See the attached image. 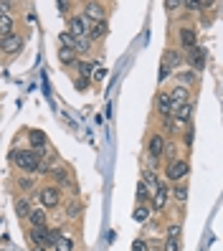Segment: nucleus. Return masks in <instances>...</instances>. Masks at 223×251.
<instances>
[{
    "label": "nucleus",
    "mask_w": 223,
    "mask_h": 251,
    "mask_svg": "<svg viewBox=\"0 0 223 251\" xmlns=\"http://www.w3.org/2000/svg\"><path fill=\"white\" fill-rule=\"evenodd\" d=\"M89 28H92V23H89V21L81 16V13H79V16H71V18L66 21V33L74 36L76 41L89 36Z\"/></svg>",
    "instance_id": "3"
},
{
    "label": "nucleus",
    "mask_w": 223,
    "mask_h": 251,
    "mask_svg": "<svg viewBox=\"0 0 223 251\" xmlns=\"http://www.w3.org/2000/svg\"><path fill=\"white\" fill-rule=\"evenodd\" d=\"M33 251H49V249H41V246H36V249H33Z\"/></svg>",
    "instance_id": "45"
},
{
    "label": "nucleus",
    "mask_w": 223,
    "mask_h": 251,
    "mask_svg": "<svg viewBox=\"0 0 223 251\" xmlns=\"http://www.w3.org/2000/svg\"><path fill=\"white\" fill-rule=\"evenodd\" d=\"M142 183L147 185V190H150V193H155V190L160 188V180H157V175H155L152 170H145V178H142Z\"/></svg>",
    "instance_id": "22"
},
{
    "label": "nucleus",
    "mask_w": 223,
    "mask_h": 251,
    "mask_svg": "<svg viewBox=\"0 0 223 251\" xmlns=\"http://www.w3.org/2000/svg\"><path fill=\"white\" fill-rule=\"evenodd\" d=\"M89 46H92V41H89V38H79V41H76V49H74V51L84 53V51H89Z\"/></svg>",
    "instance_id": "34"
},
{
    "label": "nucleus",
    "mask_w": 223,
    "mask_h": 251,
    "mask_svg": "<svg viewBox=\"0 0 223 251\" xmlns=\"http://www.w3.org/2000/svg\"><path fill=\"white\" fill-rule=\"evenodd\" d=\"M107 31H109V25H107V21H101V23H92V28H89V41H101L104 36H107Z\"/></svg>",
    "instance_id": "19"
},
{
    "label": "nucleus",
    "mask_w": 223,
    "mask_h": 251,
    "mask_svg": "<svg viewBox=\"0 0 223 251\" xmlns=\"http://www.w3.org/2000/svg\"><path fill=\"white\" fill-rule=\"evenodd\" d=\"M183 61H185V56H183L180 49H165V56H162V66H168V69L173 71V69H177V66H183Z\"/></svg>",
    "instance_id": "10"
},
{
    "label": "nucleus",
    "mask_w": 223,
    "mask_h": 251,
    "mask_svg": "<svg viewBox=\"0 0 223 251\" xmlns=\"http://www.w3.org/2000/svg\"><path fill=\"white\" fill-rule=\"evenodd\" d=\"M56 8L61 10L64 16H69V10H71V3H69V0H58V3H56Z\"/></svg>",
    "instance_id": "39"
},
{
    "label": "nucleus",
    "mask_w": 223,
    "mask_h": 251,
    "mask_svg": "<svg viewBox=\"0 0 223 251\" xmlns=\"http://www.w3.org/2000/svg\"><path fill=\"white\" fill-rule=\"evenodd\" d=\"M81 213H84V208H81L79 201H71V203L66 205V216H69V218H79Z\"/></svg>",
    "instance_id": "27"
},
{
    "label": "nucleus",
    "mask_w": 223,
    "mask_h": 251,
    "mask_svg": "<svg viewBox=\"0 0 223 251\" xmlns=\"http://www.w3.org/2000/svg\"><path fill=\"white\" fill-rule=\"evenodd\" d=\"M74 86H76V92H86V89H89V79L76 76V79H74Z\"/></svg>",
    "instance_id": "35"
},
{
    "label": "nucleus",
    "mask_w": 223,
    "mask_h": 251,
    "mask_svg": "<svg viewBox=\"0 0 223 251\" xmlns=\"http://www.w3.org/2000/svg\"><path fill=\"white\" fill-rule=\"evenodd\" d=\"M16 211H18L21 218H28V213H31V203H28L25 198L23 201H16Z\"/></svg>",
    "instance_id": "31"
},
{
    "label": "nucleus",
    "mask_w": 223,
    "mask_h": 251,
    "mask_svg": "<svg viewBox=\"0 0 223 251\" xmlns=\"http://www.w3.org/2000/svg\"><path fill=\"white\" fill-rule=\"evenodd\" d=\"M150 198H152V193H150V190H147V185L140 180V183H137V203H147Z\"/></svg>",
    "instance_id": "28"
},
{
    "label": "nucleus",
    "mask_w": 223,
    "mask_h": 251,
    "mask_svg": "<svg viewBox=\"0 0 223 251\" xmlns=\"http://www.w3.org/2000/svg\"><path fill=\"white\" fill-rule=\"evenodd\" d=\"M18 51H23V36L10 33V36H5V38H0V53L16 56Z\"/></svg>",
    "instance_id": "5"
},
{
    "label": "nucleus",
    "mask_w": 223,
    "mask_h": 251,
    "mask_svg": "<svg viewBox=\"0 0 223 251\" xmlns=\"http://www.w3.org/2000/svg\"><path fill=\"white\" fill-rule=\"evenodd\" d=\"M180 233H183V231H180V226H175V224H173V226H168V239L180 241Z\"/></svg>",
    "instance_id": "36"
},
{
    "label": "nucleus",
    "mask_w": 223,
    "mask_h": 251,
    "mask_svg": "<svg viewBox=\"0 0 223 251\" xmlns=\"http://www.w3.org/2000/svg\"><path fill=\"white\" fill-rule=\"evenodd\" d=\"M196 79H198L196 71H180V74H177V81H180V86H185V89L196 84Z\"/></svg>",
    "instance_id": "25"
},
{
    "label": "nucleus",
    "mask_w": 223,
    "mask_h": 251,
    "mask_svg": "<svg viewBox=\"0 0 223 251\" xmlns=\"http://www.w3.org/2000/svg\"><path fill=\"white\" fill-rule=\"evenodd\" d=\"M150 205H147V203H137L135 205V213H132V218H135L137 221V224H142V221H147V218H150Z\"/></svg>",
    "instance_id": "21"
},
{
    "label": "nucleus",
    "mask_w": 223,
    "mask_h": 251,
    "mask_svg": "<svg viewBox=\"0 0 223 251\" xmlns=\"http://www.w3.org/2000/svg\"><path fill=\"white\" fill-rule=\"evenodd\" d=\"M51 175L56 178V188H64V185H71V170L66 165H58L51 170Z\"/></svg>",
    "instance_id": "17"
},
{
    "label": "nucleus",
    "mask_w": 223,
    "mask_h": 251,
    "mask_svg": "<svg viewBox=\"0 0 223 251\" xmlns=\"http://www.w3.org/2000/svg\"><path fill=\"white\" fill-rule=\"evenodd\" d=\"M18 188H25V190L33 188V180L31 178H18Z\"/></svg>",
    "instance_id": "41"
},
{
    "label": "nucleus",
    "mask_w": 223,
    "mask_h": 251,
    "mask_svg": "<svg viewBox=\"0 0 223 251\" xmlns=\"http://www.w3.org/2000/svg\"><path fill=\"white\" fill-rule=\"evenodd\" d=\"M177 41H180V46L188 51L193 46H198V33H196V28H190V25H183L180 31H177Z\"/></svg>",
    "instance_id": "9"
},
{
    "label": "nucleus",
    "mask_w": 223,
    "mask_h": 251,
    "mask_svg": "<svg viewBox=\"0 0 223 251\" xmlns=\"http://www.w3.org/2000/svg\"><path fill=\"white\" fill-rule=\"evenodd\" d=\"M31 241L33 246H41V249H49V226H41V228H31Z\"/></svg>",
    "instance_id": "16"
},
{
    "label": "nucleus",
    "mask_w": 223,
    "mask_h": 251,
    "mask_svg": "<svg viewBox=\"0 0 223 251\" xmlns=\"http://www.w3.org/2000/svg\"><path fill=\"white\" fill-rule=\"evenodd\" d=\"M155 112L162 117V120H170V117H173V104H170L168 92H160V94L155 97Z\"/></svg>",
    "instance_id": "8"
},
{
    "label": "nucleus",
    "mask_w": 223,
    "mask_h": 251,
    "mask_svg": "<svg viewBox=\"0 0 223 251\" xmlns=\"http://www.w3.org/2000/svg\"><path fill=\"white\" fill-rule=\"evenodd\" d=\"M205 61H208V51H205L203 46L188 49V64L196 69V71H203V69H205Z\"/></svg>",
    "instance_id": "7"
},
{
    "label": "nucleus",
    "mask_w": 223,
    "mask_h": 251,
    "mask_svg": "<svg viewBox=\"0 0 223 251\" xmlns=\"http://www.w3.org/2000/svg\"><path fill=\"white\" fill-rule=\"evenodd\" d=\"M173 120H175L177 127H183L185 122L193 120V104H190V101H188V104H183V107H177V109L173 112Z\"/></svg>",
    "instance_id": "15"
},
{
    "label": "nucleus",
    "mask_w": 223,
    "mask_h": 251,
    "mask_svg": "<svg viewBox=\"0 0 223 251\" xmlns=\"http://www.w3.org/2000/svg\"><path fill=\"white\" fill-rule=\"evenodd\" d=\"M150 246H147L145 239H135V244H132V251H147Z\"/></svg>",
    "instance_id": "38"
},
{
    "label": "nucleus",
    "mask_w": 223,
    "mask_h": 251,
    "mask_svg": "<svg viewBox=\"0 0 223 251\" xmlns=\"http://www.w3.org/2000/svg\"><path fill=\"white\" fill-rule=\"evenodd\" d=\"M162 155H168V162L177 160V157H175V155H177V147H175L173 142H165V150H162Z\"/></svg>",
    "instance_id": "32"
},
{
    "label": "nucleus",
    "mask_w": 223,
    "mask_h": 251,
    "mask_svg": "<svg viewBox=\"0 0 223 251\" xmlns=\"http://www.w3.org/2000/svg\"><path fill=\"white\" fill-rule=\"evenodd\" d=\"M10 8H13V3H0V16H8Z\"/></svg>",
    "instance_id": "43"
},
{
    "label": "nucleus",
    "mask_w": 223,
    "mask_h": 251,
    "mask_svg": "<svg viewBox=\"0 0 223 251\" xmlns=\"http://www.w3.org/2000/svg\"><path fill=\"white\" fill-rule=\"evenodd\" d=\"M188 173H190V165L185 160H173V162H168V168H165L168 180H173V183H180Z\"/></svg>",
    "instance_id": "4"
},
{
    "label": "nucleus",
    "mask_w": 223,
    "mask_h": 251,
    "mask_svg": "<svg viewBox=\"0 0 223 251\" xmlns=\"http://www.w3.org/2000/svg\"><path fill=\"white\" fill-rule=\"evenodd\" d=\"M74 69H76L79 76L89 79V76H92V69H94V64H92V61H76V64H74Z\"/></svg>",
    "instance_id": "24"
},
{
    "label": "nucleus",
    "mask_w": 223,
    "mask_h": 251,
    "mask_svg": "<svg viewBox=\"0 0 223 251\" xmlns=\"http://www.w3.org/2000/svg\"><path fill=\"white\" fill-rule=\"evenodd\" d=\"M58 43H61V49H69V51H74V49H76V38H74V36H69L66 31H64L61 36H58Z\"/></svg>",
    "instance_id": "26"
},
{
    "label": "nucleus",
    "mask_w": 223,
    "mask_h": 251,
    "mask_svg": "<svg viewBox=\"0 0 223 251\" xmlns=\"http://www.w3.org/2000/svg\"><path fill=\"white\" fill-rule=\"evenodd\" d=\"M168 76H170V69L168 66H160V81H165Z\"/></svg>",
    "instance_id": "42"
},
{
    "label": "nucleus",
    "mask_w": 223,
    "mask_h": 251,
    "mask_svg": "<svg viewBox=\"0 0 223 251\" xmlns=\"http://www.w3.org/2000/svg\"><path fill=\"white\" fill-rule=\"evenodd\" d=\"M183 8H185V10H203V8H200V3H196V0H185Z\"/></svg>",
    "instance_id": "40"
},
{
    "label": "nucleus",
    "mask_w": 223,
    "mask_h": 251,
    "mask_svg": "<svg viewBox=\"0 0 223 251\" xmlns=\"http://www.w3.org/2000/svg\"><path fill=\"white\" fill-rule=\"evenodd\" d=\"M58 61H61L64 66H74V64H76V51L61 49V51H58Z\"/></svg>",
    "instance_id": "23"
},
{
    "label": "nucleus",
    "mask_w": 223,
    "mask_h": 251,
    "mask_svg": "<svg viewBox=\"0 0 223 251\" xmlns=\"http://www.w3.org/2000/svg\"><path fill=\"white\" fill-rule=\"evenodd\" d=\"M28 224H31V228H41V226H49V213H46V208H31V213H28Z\"/></svg>",
    "instance_id": "13"
},
{
    "label": "nucleus",
    "mask_w": 223,
    "mask_h": 251,
    "mask_svg": "<svg viewBox=\"0 0 223 251\" xmlns=\"http://www.w3.org/2000/svg\"><path fill=\"white\" fill-rule=\"evenodd\" d=\"M177 8H183L180 0H165V10H168V13H175Z\"/></svg>",
    "instance_id": "37"
},
{
    "label": "nucleus",
    "mask_w": 223,
    "mask_h": 251,
    "mask_svg": "<svg viewBox=\"0 0 223 251\" xmlns=\"http://www.w3.org/2000/svg\"><path fill=\"white\" fill-rule=\"evenodd\" d=\"M168 198H170V190H168V185L165 183H160V188L155 190V193H152V211H162V208H165V205H168Z\"/></svg>",
    "instance_id": "11"
},
{
    "label": "nucleus",
    "mask_w": 223,
    "mask_h": 251,
    "mask_svg": "<svg viewBox=\"0 0 223 251\" xmlns=\"http://www.w3.org/2000/svg\"><path fill=\"white\" fill-rule=\"evenodd\" d=\"M173 196H175V201H177V203H185V198H188V185L177 183V185H175V190H173Z\"/></svg>",
    "instance_id": "30"
},
{
    "label": "nucleus",
    "mask_w": 223,
    "mask_h": 251,
    "mask_svg": "<svg viewBox=\"0 0 223 251\" xmlns=\"http://www.w3.org/2000/svg\"><path fill=\"white\" fill-rule=\"evenodd\" d=\"M168 97H170V104H173V112L177 109V107H183V104H188V89L185 86H173V89L168 92Z\"/></svg>",
    "instance_id": "12"
},
{
    "label": "nucleus",
    "mask_w": 223,
    "mask_h": 251,
    "mask_svg": "<svg viewBox=\"0 0 223 251\" xmlns=\"http://www.w3.org/2000/svg\"><path fill=\"white\" fill-rule=\"evenodd\" d=\"M104 76H107V69H104V66H94L92 69V79L99 84V81H104Z\"/></svg>",
    "instance_id": "33"
},
{
    "label": "nucleus",
    "mask_w": 223,
    "mask_h": 251,
    "mask_svg": "<svg viewBox=\"0 0 223 251\" xmlns=\"http://www.w3.org/2000/svg\"><path fill=\"white\" fill-rule=\"evenodd\" d=\"M162 150H165V137L155 132V135L150 137V142H147V152H150L152 160H157V157L162 155Z\"/></svg>",
    "instance_id": "14"
},
{
    "label": "nucleus",
    "mask_w": 223,
    "mask_h": 251,
    "mask_svg": "<svg viewBox=\"0 0 223 251\" xmlns=\"http://www.w3.org/2000/svg\"><path fill=\"white\" fill-rule=\"evenodd\" d=\"M28 142H31V150H41V147L49 145V137H46V132H41V129H31L28 132Z\"/></svg>",
    "instance_id": "18"
},
{
    "label": "nucleus",
    "mask_w": 223,
    "mask_h": 251,
    "mask_svg": "<svg viewBox=\"0 0 223 251\" xmlns=\"http://www.w3.org/2000/svg\"><path fill=\"white\" fill-rule=\"evenodd\" d=\"M185 145H188V147L193 145V127H190V125H188V132H185Z\"/></svg>",
    "instance_id": "44"
},
{
    "label": "nucleus",
    "mask_w": 223,
    "mask_h": 251,
    "mask_svg": "<svg viewBox=\"0 0 223 251\" xmlns=\"http://www.w3.org/2000/svg\"><path fill=\"white\" fill-rule=\"evenodd\" d=\"M13 28H16V23H13L10 13H8V16H0V38H5V36H10V33H16Z\"/></svg>",
    "instance_id": "20"
},
{
    "label": "nucleus",
    "mask_w": 223,
    "mask_h": 251,
    "mask_svg": "<svg viewBox=\"0 0 223 251\" xmlns=\"http://www.w3.org/2000/svg\"><path fill=\"white\" fill-rule=\"evenodd\" d=\"M10 162H13L18 170H23V173H36V168H38L41 160L33 155V150H13V152H10Z\"/></svg>",
    "instance_id": "1"
},
{
    "label": "nucleus",
    "mask_w": 223,
    "mask_h": 251,
    "mask_svg": "<svg viewBox=\"0 0 223 251\" xmlns=\"http://www.w3.org/2000/svg\"><path fill=\"white\" fill-rule=\"evenodd\" d=\"M81 16L89 23H101V21H107V10H104L101 3H84V13H81Z\"/></svg>",
    "instance_id": "6"
},
{
    "label": "nucleus",
    "mask_w": 223,
    "mask_h": 251,
    "mask_svg": "<svg viewBox=\"0 0 223 251\" xmlns=\"http://www.w3.org/2000/svg\"><path fill=\"white\" fill-rule=\"evenodd\" d=\"M36 196L41 201V208H56L58 203H61V188H56V185H43L36 190Z\"/></svg>",
    "instance_id": "2"
},
{
    "label": "nucleus",
    "mask_w": 223,
    "mask_h": 251,
    "mask_svg": "<svg viewBox=\"0 0 223 251\" xmlns=\"http://www.w3.org/2000/svg\"><path fill=\"white\" fill-rule=\"evenodd\" d=\"M53 249L56 251H74V241L69 239V236H61V239L53 244Z\"/></svg>",
    "instance_id": "29"
}]
</instances>
